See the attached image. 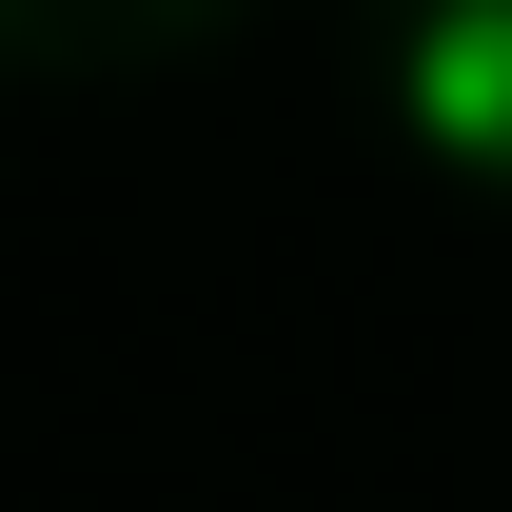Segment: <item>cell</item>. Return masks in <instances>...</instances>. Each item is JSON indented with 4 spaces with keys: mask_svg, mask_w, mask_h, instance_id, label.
Instances as JSON below:
<instances>
[{
    "mask_svg": "<svg viewBox=\"0 0 512 512\" xmlns=\"http://www.w3.org/2000/svg\"><path fill=\"white\" fill-rule=\"evenodd\" d=\"M394 119L434 138L453 178H512V0H414V40H394Z\"/></svg>",
    "mask_w": 512,
    "mask_h": 512,
    "instance_id": "obj_1",
    "label": "cell"
}]
</instances>
